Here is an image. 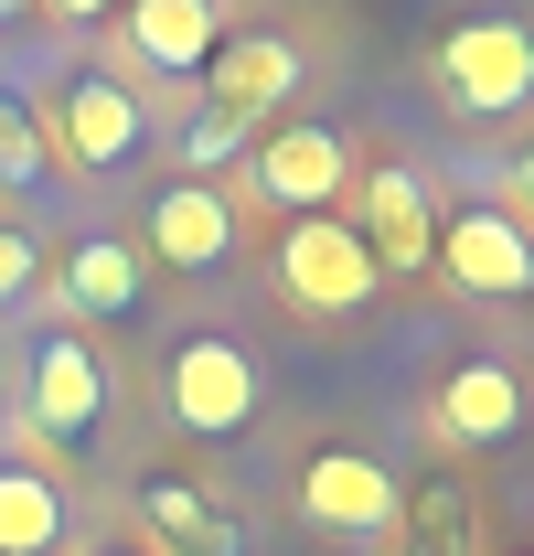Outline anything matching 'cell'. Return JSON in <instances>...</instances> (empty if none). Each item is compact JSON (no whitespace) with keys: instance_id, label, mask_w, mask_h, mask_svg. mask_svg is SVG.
<instances>
[{"instance_id":"cell-1","label":"cell","mask_w":534,"mask_h":556,"mask_svg":"<svg viewBox=\"0 0 534 556\" xmlns=\"http://www.w3.org/2000/svg\"><path fill=\"white\" fill-rule=\"evenodd\" d=\"M33 129H43V150L54 161H75V172H129L139 150H150V97H139L118 65H75L54 75V97L33 108Z\"/></svg>"},{"instance_id":"cell-2","label":"cell","mask_w":534,"mask_h":556,"mask_svg":"<svg viewBox=\"0 0 534 556\" xmlns=\"http://www.w3.org/2000/svg\"><path fill=\"white\" fill-rule=\"evenodd\" d=\"M428 86H438L449 118H513V108H534V22H513V11L449 22L438 54H428Z\"/></svg>"},{"instance_id":"cell-3","label":"cell","mask_w":534,"mask_h":556,"mask_svg":"<svg viewBox=\"0 0 534 556\" xmlns=\"http://www.w3.org/2000/svg\"><path fill=\"white\" fill-rule=\"evenodd\" d=\"M374 247L353 236V214H289V236H278V300L300 311V321H353L364 300H374Z\"/></svg>"},{"instance_id":"cell-4","label":"cell","mask_w":534,"mask_h":556,"mask_svg":"<svg viewBox=\"0 0 534 556\" xmlns=\"http://www.w3.org/2000/svg\"><path fill=\"white\" fill-rule=\"evenodd\" d=\"M107 353L86 343L75 321H54V332H33V353H22V428L33 439H97V417H107Z\"/></svg>"},{"instance_id":"cell-5","label":"cell","mask_w":534,"mask_h":556,"mask_svg":"<svg viewBox=\"0 0 534 556\" xmlns=\"http://www.w3.org/2000/svg\"><path fill=\"white\" fill-rule=\"evenodd\" d=\"M257 353L236 343V332H193V343H171V364H161V407H171V428H193V439H236L246 417H257Z\"/></svg>"},{"instance_id":"cell-6","label":"cell","mask_w":534,"mask_h":556,"mask_svg":"<svg viewBox=\"0 0 534 556\" xmlns=\"http://www.w3.org/2000/svg\"><path fill=\"white\" fill-rule=\"evenodd\" d=\"M225 43V0H118V75L129 86H203Z\"/></svg>"},{"instance_id":"cell-7","label":"cell","mask_w":534,"mask_h":556,"mask_svg":"<svg viewBox=\"0 0 534 556\" xmlns=\"http://www.w3.org/2000/svg\"><path fill=\"white\" fill-rule=\"evenodd\" d=\"M246 172L278 214H332L353 193V139L321 129V118H278V129L246 139Z\"/></svg>"},{"instance_id":"cell-8","label":"cell","mask_w":534,"mask_h":556,"mask_svg":"<svg viewBox=\"0 0 534 556\" xmlns=\"http://www.w3.org/2000/svg\"><path fill=\"white\" fill-rule=\"evenodd\" d=\"M428 268L449 278L460 300H524L534 289V225L524 214H492V204H460V214H438Z\"/></svg>"},{"instance_id":"cell-9","label":"cell","mask_w":534,"mask_h":556,"mask_svg":"<svg viewBox=\"0 0 534 556\" xmlns=\"http://www.w3.org/2000/svg\"><path fill=\"white\" fill-rule=\"evenodd\" d=\"M396 503H406V482L374 450H310L300 460V514L321 535H396Z\"/></svg>"},{"instance_id":"cell-10","label":"cell","mask_w":534,"mask_h":556,"mask_svg":"<svg viewBox=\"0 0 534 556\" xmlns=\"http://www.w3.org/2000/svg\"><path fill=\"white\" fill-rule=\"evenodd\" d=\"M353 236L374 247V268H385V278H417V268H428V247H438V193H428V172H406V161H364V214H353Z\"/></svg>"},{"instance_id":"cell-11","label":"cell","mask_w":534,"mask_h":556,"mask_svg":"<svg viewBox=\"0 0 534 556\" xmlns=\"http://www.w3.org/2000/svg\"><path fill=\"white\" fill-rule=\"evenodd\" d=\"M139 236H150V257L182 278H214L225 257H236V204H225V182H161L150 193V214H139Z\"/></svg>"},{"instance_id":"cell-12","label":"cell","mask_w":534,"mask_h":556,"mask_svg":"<svg viewBox=\"0 0 534 556\" xmlns=\"http://www.w3.org/2000/svg\"><path fill=\"white\" fill-rule=\"evenodd\" d=\"M300 75H310V54H300L289 33H225L193 97H203V108H225V118H246V129H267V108H289Z\"/></svg>"},{"instance_id":"cell-13","label":"cell","mask_w":534,"mask_h":556,"mask_svg":"<svg viewBox=\"0 0 534 556\" xmlns=\"http://www.w3.org/2000/svg\"><path fill=\"white\" fill-rule=\"evenodd\" d=\"M428 428L449 439V450H492V439H513L524 428V375L513 364H449L438 375V396H428Z\"/></svg>"},{"instance_id":"cell-14","label":"cell","mask_w":534,"mask_h":556,"mask_svg":"<svg viewBox=\"0 0 534 556\" xmlns=\"http://www.w3.org/2000/svg\"><path fill=\"white\" fill-rule=\"evenodd\" d=\"M139 289H150V257L129 236H75L65 247V321H129Z\"/></svg>"},{"instance_id":"cell-15","label":"cell","mask_w":534,"mask_h":556,"mask_svg":"<svg viewBox=\"0 0 534 556\" xmlns=\"http://www.w3.org/2000/svg\"><path fill=\"white\" fill-rule=\"evenodd\" d=\"M139 514H150L161 556H246L236 514H225V503H214L203 482H139Z\"/></svg>"},{"instance_id":"cell-16","label":"cell","mask_w":534,"mask_h":556,"mask_svg":"<svg viewBox=\"0 0 534 556\" xmlns=\"http://www.w3.org/2000/svg\"><path fill=\"white\" fill-rule=\"evenodd\" d=\"M65 525H75V503L43 460H0V556H54Z\"/></svg>"},{"instance_id":"cell-17","label":"cell","mask_w":534,"mask_h":556,"mask_svg":"<svg viewBox=\"0 0 534 556\" xmlns=\"http://www.w3.org/2000/svg\"><path fill=\"white\" fill-rule=\"evenodd\" d=\"M396 525H406V556H470V492L460 482H428V492L396 503Z\"/></svg>"},{"instance_id":"cell-18","label":"cell","mask_w":534,"mask_h":556,"mask_svg":"<svg viewBox=\"0 0 534 556\" xmlns=\"http://www.w3.org/2000/svg\"><path fill=\"white\" fill-rule=\"evenodd\" d=\"M43 172H54V150H43V129H33V108H11V97H0V182H11V193H33Z\"/></svg>"},{"instance_id":"cell-19","label":"cell","mask_w":534,"mask_h":556,"mask_svg":"<svg viewBox=\"0 0 534 556\" xmlns=\"http://www.w3.org/2000/svg\"><path fill=\"white\" fill-rule=\"evenodd\" d=\"M33 289H43V247H33L22 225H0V311H22Z\"/></svg>"},{"instance_id":"cell-20","label":"cell","mask_w":534,"mask_h":556,"mask_svg":"<svg viewBox=\"0 0 534 556\" xmlns=\"http://www.w3.org/2000/svg\"><path fill=\"white\" fill-rule=\"evenodd\" d=\"M43 11H54V22H107L118 0H43Z\"/></svg>"},{"instance_id":"cell-21","label":"cell","mask_w":534,"mask_h":556,"mask_svg":"<svg viewBox=\"0 0 534 556\" xmlns=\"http://www.w3.org/2000/svg\"><path fill=\"white\" fill-rule=\"evenodd\" d=\"M513 204H524V214H534V150H524V172H513Z\"/></svg>"},{"instance_id":"cell-22","label":"cell","mask_w":534,"mask_h":556,"mask_svg":"<svg viewBox=\"0 0 534 556\" xmlns=\"http://www.w3.org/2000/svg\"><path fill=\"white\" fill-rule=\"evenodd\" d=\"M107 556H161V546H107Z\"/></svg>"},{"instance_id":"cell-23","label":"cell","mask_w":534,"mask_h":556,"mask_svg":"<svg viewBox=\"0 0 534 556\" xmlns=\"http://www.w3.org/2000/svg\"><path fill=\"white\" fill-rule=\"evenodd\" d=\"M0 22H11V0H0Z\"/></svg>"}]
</instances>
